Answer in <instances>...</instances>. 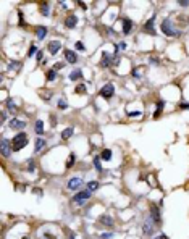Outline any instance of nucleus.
Masks as SVG:
<instances>
[{"mask_svg": "<svg viewBox=\"0 0 189 239\" xmlns=\"http://www.w3.org/2000/svg\"><path fill=\"white\" fill-rule=\"evenodd\" d=\"M36 34H37V39H39V41H42V39L45 37V34H47V28H44V26H37Z\"/></svg>", "mask_w": 189, "mask_h": 239, "instance_id": "15", "label": "nucleus"}, {"mask_svg": "<svg viewBox=\"0 0 189 239\" xmlns=\"http://www.w3.org/2000/svg\"><path fill=\"white\" fill-rule=\"evenodd\" d=\"M42 57H44V53L41 52V50H39V52L36 53V60H37V61H41V60H42Z\"/></svg>", "mask_w": 189, "mask_h": 239, "instance_id": "34", "label": "nucleus"}, {"mask_svg": "<svg viewBox=\"0 0 189 239\" xmlns=\"http://www.w3.org/2000/svg\"><path fill=\"white\" fill-rule=\"evenodd\" d=\"M23 239H29V237H23Z\"/></svg>", "mask_w": 189, "mask_h": 239, "instance_id": "43", "label": "nucleus"}, {"mask_svg": "<svg viewBox=\"0 0 189 239\" xmlns=\"http://www.w3.org/2000/svg\"><path fill=\"white\" fill-rule=\"evenodd\" d=\"M16 66H18V63H15V61H13V63H10V65H8V68H10V70H11V68H16Z\"/></svg>", "mask_w": 189, "mask_h": 239, "instance_id": "40", "label": "nucleus"}, {"mask_svg": "<svg viewBox=\"0 0 189 239\" xmlns=\"http://www.w3.org/2000/svg\"><path fill=\"white\" fill-rule=\"evenodd\" d=\"M47 49H49L50 55H55V53L61 49V42H60V41H50L49 45H47Z\"/></svg>", "mask_w": 189, "mask_h": 239, "instance_id": "7", "label": "nucleus"}, {"mask_svg": "<svg viewBox=\"0 0 189 239\" xmlns=\"http://www.w3.org/2000/svg\"><path fill=\"white\" fill-rule=\"evenodd\" d=\"M66 107H68V104H66L65 100H58V108H60V110H65Z\"/></svg>", "mask_w": 189, "mask_h": 239, "instance_id": "29", "label": "nucleus"}, {"mask_svg": "<svg viewBox=\"0 0 189 239\" xmlns=\"http://www.w3.org/2000/svg\"><path fill=\"white\" fill-rule=\"evenodd\" d=\"M113 94H115V87H113V84H105V86L100 89V95L104 99H112Z\"/></svg>", "mask_w": 189, "mask_h": 239, "instance_id": "4", "label": "nucleus"}, {"mask_svg": "<svg viewBox=\"0 0 189 239\" xmlns=\"http://www.w3.org/2000/svg\"><path fill=\"white\" fill-rule=\"evenodd\" d=\"M102 158H104V160H110V158H112V150L105 149L104 152H102Z\"/></svg>", "mask_w": 189, "mask_h": 239, "instance_id": "23", "label": "nucleus"}, {"mask_svg": "<svg viewBox=\"0 0 189 239\" xmlns=\"http://www.w3.org/2000/svg\"><path fill=\"white\" fill-rule=\"evenodd\" d=\"M150 212H152V220L155 221V223H160V213H158V208L155 205L150 207Z\"/></svg>", "mask_w": 189, "mask_h": 239, "instance_id": "16", "label": "nucleus"}, {"mask_svg": "<svg viewBox=\"0 0 189 239\" xmlns=\"http://www.w3.org/2000/svg\"><path fill=\"white\" fill-rule=\"evenodd\" d=\"M162 108H163V102H162V100H158V102H157V112H155V116H158L160 113H162Z\"/></svg>", "mask_w": 189, "mask_h": 239, "instance_id": "25", "label": "nucleus"}, {"mask_svg": "<svg viewBox=\"0 0 189 239\" xmlns=\"http://www.w3.org/2000/svg\"><path fill=\"white\" fill-rule=\"evenodd\" d=\"M154 230H155L154 228V221H150V220H147L144 223V226H142V231H144V234H147V236H150Z\"/></svg>", "mask_w": 189, "mask_h": 239, "instance_id": "9", "label": "nucleus"}, {"mask_svg": "<svg viewBox=\"0 0 189 239\" xmlns=\"http://www.w3.org/2000/svg\"><path fill=\"white\" fill-rule=\"evenodd\" d=\"M180 107H181V108H189V104H181Z\"/></svg>", "mask_w": 189, "mask_h": 239, "instance_id": "41", "label": "nucleus"}, {"mask_svg": "<svg viewBox=\"0 0 189 239\" xmlns=\"http://www.w3.org/2000/svg\"><path fill=\"white\" fill-rule=\"evenodd\" d=\"M76 24H78V18H76V16H68V18L65 20V26L70 28V29L76 28Z\"/></svg>", "mask_w": 189, "mask_h": 239, "instance_id": "12", "label": "nucleus"}, {"mask_svg": "<svg viewBox=\"0 0 189 239\" xmlns=\"http://www.w3.org/2000/svg\"><path fill=\"white\" fill-rule=\"evenodd\" d=\"M139 115H141V112H137V110L136 112H128V116H139Z\"/></svg>", "mask_w": 189, "mask_h": 239, "instance_id": "33", "label": "nucleus"}, {"mask_svg": "<svg viewBox=\"0 0 189 239\" xmlns=\"http://www.w3.org/2000/svg\"><path fill=\"white\" fill-rule=\"evenodd\" d=\"M74 47H76L78 50H84V44L83 42H76V44H74Z\"/></svg>", "mask_w": 189, "mask_h": 239, "instance_id": "31", "label": "nucleus"}, {"mask_svg": "<svg viewBox=\"0 0 189 239\" xmlns=\"http://www.w3.org/2000/svg\"><path fill=\"white\" fill-rule=\"evenodd\" d=\"M73 128H66V129H63L61 131V139H70L71 136H73Z\"/></svg>", "mask_w": 189, "mask_h": 239, "instance_id": "19", "label": "nucleus"}, {"mask_svg": "<svg viewBox=\"0 0 189 239\" xmlns=\"http://www.w3.org/2000/svg\"><path fill=\"white\" fill-rule=\"evenodd\" d=\"M0 149H2V155L3 157H8L10 155V150L13 149V147H11V142L8 141V139H2L0 141Z\"/></svg>", "mask_w": 189, "mask_h": 239, "instance_id": "5", "label": "nucleus"}, {"mask_svg": "<svg viewBox=\"0 0 189 239\" xmlns=\"http://www.w3.org/2000/svg\"><path fill=\"white\" fill-rule=\"evenodd\" d=\"M181 7H189V2H186V0H181V2H178Z\"/></svg>", "mask_w": 189, "mask_h": 239, "instance_id": "37", "label": "nucleus"}, {"mask_svg": "<svg viewBox=\"0 0 189 239\" xmlns=\"http://www.w3.org/2000/svg\"><path fill=\"white\" fill-rule=\"evenodd\" d=\"M28 163H29V165H28V170H29V171H32V170H34V162H32V160H29Z\"/></svg>", "mask_w": 189, "mask_h": 239, "instance_id": "36", "label": "nucleus"}, {"mask_svg": "<svg viewBox=\"0 0 189 239\" xmlns=\"http://www.w3.org/2000/svg\"><path fill=\"white\" fill-rule=\"evenodd\" d=\"M102 237L107 239V237H112V234H110V233H107V234H102Z\"/></svg>", "mask_w": 189, "mask_h": 239, "instance_id": "42", "label": "nucleus"}, {"mask_svg": "<svg viewBox=\"0 0 189 239\" xmlns=\"http://www.w3.org/2000/svg\"><path fill=\"white\" fill-rule=\"evenodd\" d=\"M45 237H47V239H57L54 234H50V233H45Z\"/></svg>", "mask_w": 189, "mask_h": 239, "instance_id": "38", "label": "nucleus"}, {"mask_svg": "<svg viewBox=\"0 0 189 239\" xmlns=\"http://www.w3.org/2000/svg\"><path fill=\"white\" fill-rule=\"evenodd\" d=\"M81 76H83V71H81V70H74V71H71V73H70V79H71V81L81 79Z\"/></svg>", "mask_w": 189, "mask_h": 239, "instance_id": "17", "label": "nucleus"}, {"mask_svg": "<svg viewBox=\"0 0 189 239\" xmlns=\"http://www.w3.org/2000/svg\"><path fill=\"white\" fill-rule=\"evenodd\" d=\"M34 131H36V134H44V123L39 120V121H36V126H34Z\"/></svg>", "mask_w": 189, "mask_h": 239, "instance_id": "18", "label": "nucleus"}, {"mask_svg": "<svg viewBox=\"0 0 189 239\" xmlns=\"http://www.w3.org/2000/svg\"><path fill=\"white\" fill-rule=\"evenodd\" d=\"M44 144H45V142H44V139H41V138H39V139L36 141V152H39V150H41L42 147H44Z\"/></svg>", "mask_w": 189, "mask_h": 239, "instance_id": "24", "label": "nucleus"}, {"mask_svg": "<svg viewBox=\"0 0 189 239\" xmlns=\"http://www.w3.org/2000/svg\"><path fill=\"white\" fill-rule=\"evenodd\" d=\"M155 16H154V18H150L147 23H146V26H144V29L147 31V32H150V34H155Z\"/></svg>", "mask_w": 189, "mask_h": 239, "instance_id": "10", "label": "nucleus"}, {"mask_svg": "<svg viewBox=\"0 0 189 239\" xmlns=\"http://www.w3.org/2000/svg\"><path fill=\"white\" fill-rule=\"evenodd\" d=\"M100 66L102 68H107L110 66V55L107 52H102V60H100Z\"/></svg>", "mask_w": 189, "mask_h": 239, "instance_id": "14", "label": "nucleus"}, {"mask_svg": "<svg viewBox=\"0 0 189 239\" xmlns=\"http://www.w3.org/2000/svg\"><path fill=\"white\" fill-rule=\"evenodd\" d=\"M7 107H8L10 110H16V105H15L13 99H8V100H7Z\"/></svg>", "mask_w": 189, "mask_h": 239, "instance_id": "28", "label": "nucleus"}, {"mask_svg": "<svg viewBox=\"0 0 189 239\" xmlns=\"http://www.w3.org/2000/svg\"><path fill=\"white\" fill-rule=\"evenodd\" d=\"M74 92H76V94H84L86 92V86H84V84H79V86L74 89Z\"/></svg>", "mask_w": 189, "mask_h": 239, "instance_id": "26", "label": "nucleus"}, {"mask_svg": "<svg viewBox=\"0 0 189 239\" xmlns=\"http://www.w3.org/2000/svg\"><path fill=\"white\" fill-rule=\"evenodd\" d=\"M83 184V179L81 178H73L68 181V189H71V191H76L79 186Z\"/></svg>", "mask_w": 189, "mask_h": 239, "instance_id": "8", "label": "nucleus"}, {"mask_svg": "<svg viewBox=\"0 0 189 239\" xmlns=\"http://www.w3.org/2000/svg\"><path fill=\"white\" fill-rule=\"evenodd\" d=\"M89 197H91V191H81L73 197V202H76L78 205H83L86 200H89Z\"/></svg>", "mask_w": 189, "mask_h": 239, "instance_id": "3", "label": "nucleus"}, {"mask_svg": "<svg viewBox=\"0 0 189 239\" xmlns=\"http://www.w3.org/2000/svg\"><path fill=\"white\" fill-rule=\"evenodd\" d=\"M41 11H42V15H44V16H49V10H47V7H45V5L42 7V10H41Z\"/></svg>", "mask_w": 189, "mask_h": 239, "instance_id": "35", "label": "nucleus"}, {"mask_svg": "<svg viewBox=\"0 0 189 239\" xmlns=\"http://www.w3.org/2000/svg\"><path fill=\"white\" fill-rule=\"evenodd\" d=\"M74 158H76V155L74 153H70V157H68V162H66V168H71L74 165Z\"/></svg>", "mask_w": 189, "mask_h": 239, "instance_id": "21", "label": "nucleus"}, {"mask_svg": "<svg viewBox=\"0 0 189 239\" xmlns=\"http://www.w3.org/2000/svg\"><path fill=\"white\" fill-rule=\"evenodd\" d=\"M65 58H66L68 63H76L78 61V57L73 50H65Z\"/></svg>", "mask_w": 189, "mask_h": 239, "instance_id": "11", "label": "nucleus"}, {"mask_svg": "<svg viewBox=\"0 0 189 239\" xmlns=\"http://www.w3.org/2000/svg\"><path fill=\"white\" fill-rule=\"evenodd\" d=\"M28 142H29V139H28V136L24 133H18L13 138V141H11V147H13V150L15 152H18L21 150L23 147H26L28 145Z\"/></svg>", "mask_w": 189, "mask_h": 239, "instance_id": "1", "label": "nucleus"}, {"mask_svg": "<svg viewBox=\"0 0 189 239\" xmlns=\"http://www.w3.org/2000/svg\"><path fill=\"white\" fill-rule=\"evenodd\" d=\"M131 29H133V21L129 18H124L123 20V34H129Z\"/></svg>", "mask_w": 189, "mask_h": 239, "instance_id": "13", "label": "nucleus"}, {"mask_svg": "<svg viewBox=\"0 0 189 239\" xmlns=\"http://www.w3.org/2000/svg\"><path fill=\"white\" fill-rule=\"evenodd\" d=\"M154 239H168L167 234H162V236H157V237H154Z\"/></svg>", "mask_w": 189, "mask_h": 239, "instance_id": "39", "label": "nucleus"}, {"mask_svg": "<svg viewBox=\"0 0 189 239\" xmlns=\"http://www.w3.org/2000/svg\"><path fill=\"white\" fill-rule=\"evenodd\" d=\"M8 126L11 129H23L26 128V121H21V120H16V118H11L8 121Z\"/></svg>", "mask_w": 189, "mask_h": 239, "instance_id": "6", "label": "nucleus"}, {"mask_svg": "<svg viewBox=\"0 0 189 239\" xmlns=\"http://www.w3.org/2000/svg\"><path fill=\"white\" fill-rule=\"evenodd\" d=\"M162 32L165 34V36H168V37H175V36H178V31L173 28V24H171V20H165L162 21Z\"/></svg>", "mask_w": 189, "mask_h": 239, "instance_id": "2", "label": "nucleus"}, {"mask_svg": "<svg viewBox=\"0 0 189 239\" xmlns=\"http://www.w3.org/2000/svg\"><path fill=\"white\" fill-rule=\"evenodd\" d=\"M100 221H102V223H105V225H108V226H112V225H113V220H112L110 217H107V215L100 217Z\"/></svg>", "mask_w": 189, "mask_h": 239, "instance_id": "22", "label": "nucleus"}, {"mask_svg": "<svg viewBox=\"0 0 189 239\" xmlns=\"http://www.w3.org/2000/svg\"><path fill=\"white\" fill-rule=\"evenodd\" d=\"M36 50H37V47H36V45H31V49H29V53H28V55H34V53H36Z\"/></svg>", "mask_w": 189, "mask_h": 239, "instance_id": "32", "label": "nucleus"}, {"mask_svg": "<svg viewBox=\"0 0 189 239\" xmlns=\"http://www.w3.org/2000/svg\"><path fill=\"white\" fill-rule=\"evenodd\" d=\"M94 165H95V168L99 170V171H102V167H100V163H99V158L95 157V160H94Z\"/></svg>", "mask_w": 189, "mask_h": 239, "instance_id": "30", "label": "nucleus"}, {"mask_svg": "<svg viewBox=\"0 0 189 239\" xmlns=\"http://www.w3.org/2000/svg\"><path fill=\"white\" fill-rule=\"evenodd\" d=\"M55 70H49L47 71V79H49V81H54V79H55Z\"/></svg>", "mask_w": 189, "mask_h": 239, "instance_id": "27", "label": "nucleus"}, {"mask_svg": "<svg viewBox=\"0 0 189 239\" xmlns=\"http://www.w3.org/2000/svg\"><path fill=\"white\" fill-rule=\"evenodd\" d=\"M87 189L92 192V191H97L99 189V183L97 181H91V183H87Z\"/></svg>", "mask_w": 189, "mask_h": 239, "instance_id": "20", "label": "nucleus"}]
</instances>
